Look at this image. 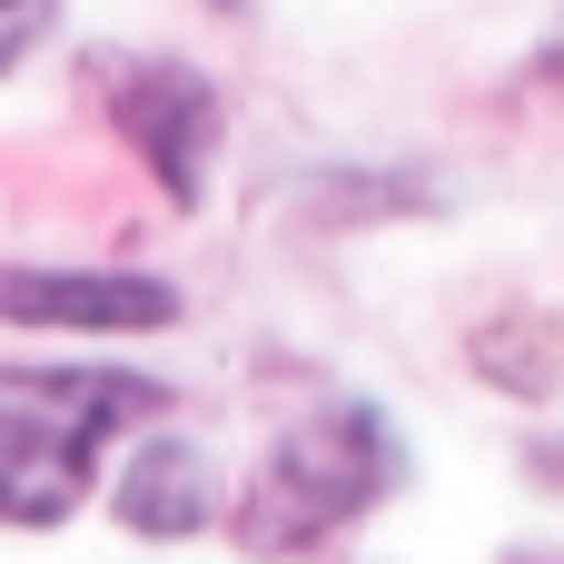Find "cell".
<instances>
[{
    "label": "cell",
    "instance_id": "cell-5",
    "mask_svg": "<svg viewBox=\"0 0 564 564\" xmlns=\"http://www.w3.org/2000/svg\"><path fill=\"white\" fill-rule=\"evenodd\" d=\"M99 496H109V525L139 535V545H198V535L228 525V476H218V456H208L198 436H178V426L129 436V456L99 476Z\"/></svg>",
    "mask_w": 564,
    "mask_h": 564
},
{
    "label": "cell",
    "instance_id": "cell-8",
    "mask_svg": "<svg viewBox=\"0 0 564 564\" xmlns=\"http://www.w3.org/2000/svg\"><path fill=\"white\" fill-rule=\"evenodd\" d=\"M446 198L416 169H317L307 178V218L317 228H377V218H436Z\"/></svg>",
    "mask_w": 564,
    "mask_h": 564
},
{
    "label": "cell",
    "instance_id": "cell-2",
    "mask_svg": "<svg viewBox=\"0 0 564 564\" xmlns=\"http://www.w3.org/2000/svg\"><path fill=\"white\" fill-rule=\"evenodd\" d=\"M79 99L109 119V139L139 159V178L178 218L208 208V178H218V149H228V89L198 59L99 40V50H79Z\"/></svg>",
    "mask_w": 564,
    "mask_h": 564
},
{
    "label": "cell",
    "instance_id": "cell-4",
    "mask_svg": "<svg viewBox=\"0 0 564 564\" xmlns=\"http://www.w3.org/2000/svg\"><path fill=\"white\" fill-rule=\"evenodd\" d=\"M188 317L178 278L159 268H69V258H0V327L10 337H89V347H129V337H169Z\"/></svg>",
    "mask_w": 564,
    "mask_h": 564
},
{
    "label": "cell",
    "instance_id": "cell-9",
    "mask_svg": "<svg viewBox=\"0 0 564 564\" xmlns=\"http://www.w3.org/2000/svg\"><path fill=\"white\" fill-rule=\"evenodd\" d=\"M59 40V0H0V79H20Z\"/></svg>",
    "mask_w": 564,
    "mask_h": 564
},
{
    "label": "cell",
    "instance_id": "cell-10",
    "mask_svg": "<svg viewBox=\"0 0 564 564\" xmlns=\"http://www.w3.org/2000/svg\"><path fill=\"white\" fill-rule=\"evenodd\" d=\"M525 466H535V486H564V446H525Z\"/></svg>",
    "mask_w": 564,
    "mask_h": 564
},
{
    "label": "cell",
    "instance_id": "cell-7",
    "mask_svg": "<svg viewBox=\"0 0 564 564\" xmlns=\"http://www.w3.org/2000/svg\"><path fill=\"white\" fill-rule=\"evenodd\" d=\"M89 496H99V466L50 446H0V535H59Z\"/></svg>",
    "mask_w": 564,
    "mask_h": 564
},
{
    "label": "cell",
    "instance_id": "cell-1",
    "mask_svg": "<svg viewBox=\"0 0 564 564\" xmlns=\"http://www.w3.org/2000/svg\"><path fill=\"white\" fill-rule=\"evenodd\" d=\"M406 476H416L406 426L377 397H317L228 486V525L218 535L248 564H297L317 545H337V535H357L387 496H406Z\"/></svg>",
    "mask_w": 564,
    "mask_h": 564
},
{
    "label": "cell",
    "instance_id": "cell-3",
    "mask_svg": "<svg viewBox=\"0 0 564 564\" xmlns=\"http://www.w3.org/2000/svg\"><path fill=\"white\" fill-rule=\"evenodd\" d=\"M169 426V387L109 357H10L0 367V446H50L109 476L119 436Z\"/></svg>",
    "mask_w": 564,
    "mask_h": 564
},
{
    "label": "cell",
    "instance_id": "cell-6",
    "mask_svg": "<svg viewBox=\"0 0 564 564\" xmlns=\"http://www.w3.org/2000/svg\"><path fill=\"white\" fill-rule=\"evenodd\" d=\"M466 377L486 397H516V406H555L564 397V307L545 297H506L466 327Z\"/></svg>",
    "mask_w": 564,
    "mask_h": 564
}]
</instances>
